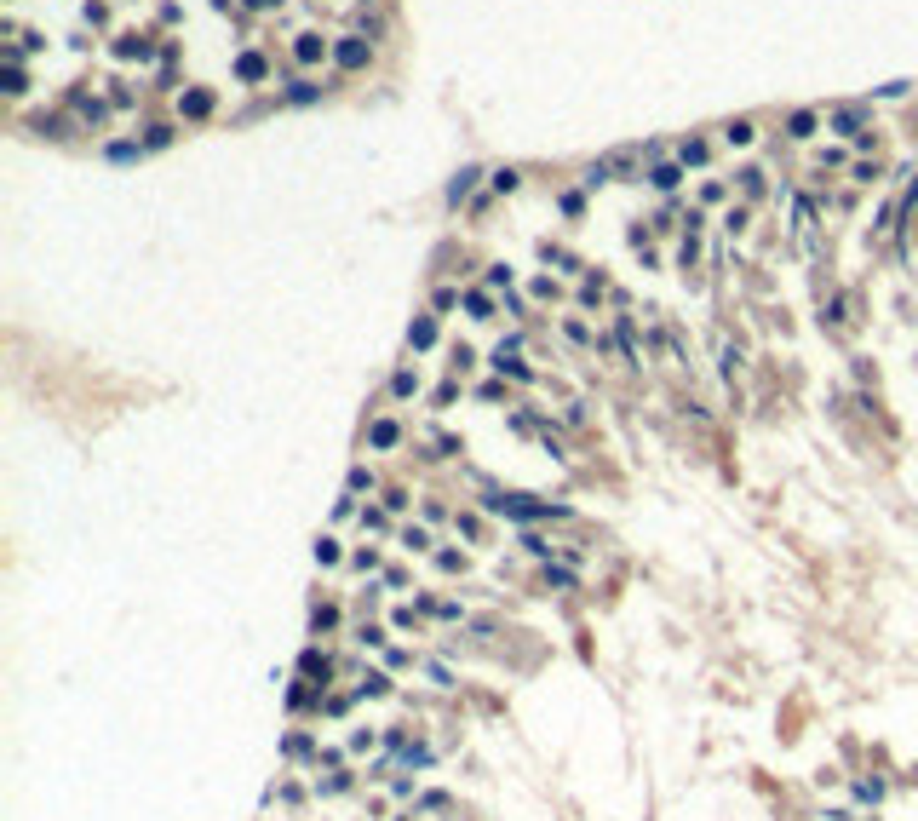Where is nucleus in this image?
Masks as SVG:
<instances>
[{
  "mask_svg": "<svg viewBox=\"0 0 918 821\" xmlns=\"http://www.w3.org/2000/svg\"><path fill=\"white\" fill-rule=\"evenodd\" d=\"M362 58H368V47H362V40H344V47H339V64H351V69H356Z\"/></svg>",
  "mask_w": 918,
  "mask_h": 821,
  "instance_id": "f03ea898",
  "label": "nucleus"
},
{
  "mask_svg": "<svg viewBox=\"0 0 918 821\" xmlns=\"http://www.w3.org/2000/svg\"><path fill=\"white\" fill-rule=\"evenodd\" d=\"M792 219H798V224H792L798 247H804V253L815 258V253H821V236H815V212H809V201H798V207H792Z\"/></svg>",
  "mask_w": 918,
  "mask_h": 821,
  "instance_id": "f257e3e1",
  "label": "nucleus"
}]
</instances>
